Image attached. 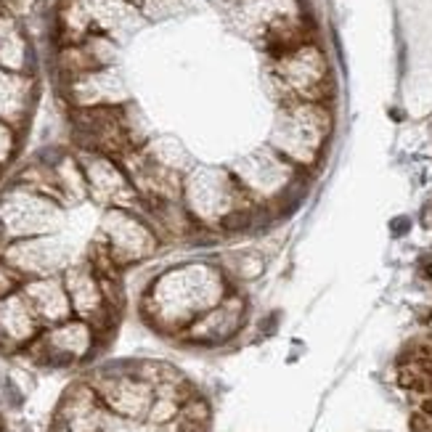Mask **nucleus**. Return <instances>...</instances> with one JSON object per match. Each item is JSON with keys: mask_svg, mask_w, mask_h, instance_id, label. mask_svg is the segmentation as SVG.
Masks as SVG:
<instances>
[{"mask_svg": "<svg viewBox=\"0 0 432 432\" xmlns=\"http://www.w3.org/2000/svg\"><path fill=\"white\" fill-rule=\"evenodd\" d=\"M411 432H432V419L430 416H424V413H413Z\"/></svg>", "mask_w": 432, "mask_h": 432, "instance_id": "20e7f679", "label": "nucleus"}, {"mask_svg": "<svg viewBox=\"0 0 432 432\" xmlns=\"http://www.w3.org/2000/svg\"><path fill=\"white\" fill-rule=\"evenodd\" d=\"M422 413L432 419V398H424L422 401Z\"/></svg>", "mask_w": 432, "mask_h": 432, "instance_id": "39448f33", "label": "nucleus"}, {"mask_svg": "<svg viewBox=\"0 0 432 432\" xmlns=\"http://www.w3.org/2000/svg\"><path fill=\"white\" fill-rule=\"evenodd\" d=\"M14 284H16V273L11 271V268H6V265H0V300L9 297Z\"/></svg>", "mask_w": 432, "mask_h": 432, "instance_id": "f03ea898", "label": "nucleus"}, {"mask_svg": "<svg viewBox=\"0 0 432 432\" xmlns=\"http://www.w3.org/2000/svg\"><path fill=\"white\" fill-rule=\"evenodd\" d=\"M250 226V217L242 215V212H234V215L223 217V228L226 231H242V228Z\"/></svg>", "mask_w": 432, "mask_h": 432, "instance_id": "7ed1b4c3", "label": "nucleus"}, {"mask_svg": "<svg viewBox=\"0 0 432 432\" xmlns=\"http://www.w3.org/2000/svg\"><path fill=\"white\" fill-rule=\"evenodd\" d=\"M24 297L32 305L35 316L43 321H61L66 316V308L72 305V300H66V292L56 282H48V279L29 284Z\"/></svg>", "mask_w": 432, "mask_h": 432, "instance_id": "f257e3e1", "label": "nucleus"}]
</instances>
